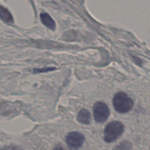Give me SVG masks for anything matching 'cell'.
<instances>
[{"mask_svg":"<svg viewBox=\"0 0 150 150\" xmlns=\"http://www.w3.org/2000/svg\"><path fill=\"white\" fill-rule=\"evenodd\" d=\"M124 129L123 124L118 121L109 122L105 128L104 139L105 142L110 143L116 141L121 136Z\"/></svg>","mask_w":150,"mask_h":150,"instance_id":"1","label":"cell"},{"mask_svg":"<svg viewBox=\"0 0 150 150\" xmlns=\"http://www.w3.org/2000/svg\"><path fill=\"white\" fill-rule=\"evenodd\" d=\"M114 109L119 112L125 113L128 112L133 106L132 100L123 92L117 93L112 100Z\"/></svg>","mask_w":150,"mask_h":150,"instance_id":"2","label":"cell"},{"mask_svg":"<svg viewBox=\"0 0 150 150\" xmlns=\"http://www.w3.org/2000/svg\"><path fill=\"white\" fill-rule=\"evenodd\" d=\"M109 115V108L105 103L98 101L94 104L93 106V116L97 122H104L107 120Z\"/></svg>","mask_w":150,"mask_h":150,"instance_id":"3","label":"cell"},{"mask_svg":"<svg viewBox=\"0 0 150 150\" xmlns=\"http://www.w3.org/2000/svg\"><path fill=\"white\" fill-rule=\"evenodd\" d=\"M85 140L84 135L79 132H69L66 137V142L71 150H77L83 145Z\"/></svg>","mask_w":150,"mask_h":150,"instance_id":"4","label":"cell"},{"mask_svg":"<svg viewBox=\"0 0 150 150\" xmlns=\"http://www.w3.org/2000/svg\"><path fill=\"white\" fill-rule=\"evenodd\" d=\"M40 18L42 23L49 29L54 30L56 28V23L52 17L46 12L40 13Z\"/></svg>","mask_w":150,"mask_h":150,"instance_id":"5","label":"cell"},{"mask_svg":"<svg viewBox=\"0 0 150 150\" xmlns=\"http://www.w3.org/2000/svg\"><path fill=\"white\" fill-rule=\"evenodd\" d=\"M77 121L83 124H88L91 121V115L90 112L85 109L82 108L80 110L77 117Z\"/></svg>","mask_w":150,"mask_h":150,"instance_id":"6","label":"cell"},{"mask_svg":"<svg viewBox=\"0 0 150 150\" xmlns=\"http://www.w3.org/2000/svg\"><path fill=\"white\" fill-rule=\"evenodd\" d=\"M0 18L5 23L12 24L14 22L13 18L9 11L0 5Z\"/></svg>","mask_w":150,"mask_h":150,"instance_id":"7","label":"cell"},{"mask_svg":"<svg viewBox=\"0 0 150 150\" xmlns=\"http://www.w3.org/2000/svg\"><path fill=\"white\" fill-rule=\"evenodd\" d=\"M132 148V144L131 142L127 141H124L121 142L118 145L115 147L114 150H130Z\"/></svg>","mask_w":150,"mask_h":150,"instance_id":"8","label":"cell"},{"mask_svg":"<svg viewBox=\"0 0 150 150\" xmlns=\"http://www.w3.org/2000/svg\"><path fill=\"white\" fill-rule=\"evenodd\" d=\"M1 150H23V149L17 145H10L2 147Z\"/></svg>","mask_w":150,"mask_h":150,"instance_id":"9","label":"cell"},{"mask_svg":"<svg viewBox=\"0 0 150 150\" xmlns=\"http://www.w3.org/2000/svg\"><path fill=\"white\" fill-rule=\"evenodd\" d=\"M55 69V67H43L40 69H35L33 70L35 73H44L47 72L51 70H53Z\"/></svg>","mask_w":150,"mask_h":150,"instance_id":"10","label":"cell"},{"mask_svg":"<svg viewBox=\"0 0 150 150\" xmlns=\"http://www.w3.org/2000/svg\"><path fill=\"white\" fill-rule=\"evenodd\" d=\"M53 150H66V149L60 146H57L56 148H54Z\"/></svg>","mask_w":150,"mask_h":150,"instance_id":"11","label":"cell"}]
</instances>
